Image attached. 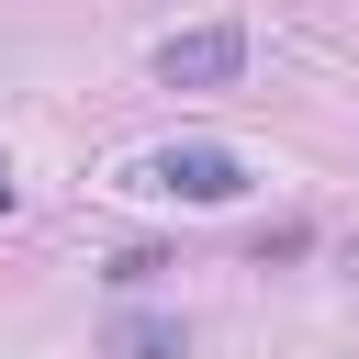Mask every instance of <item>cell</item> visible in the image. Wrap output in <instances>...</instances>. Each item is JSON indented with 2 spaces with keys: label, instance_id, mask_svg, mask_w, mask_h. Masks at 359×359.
<instances>
[{
  "label": "cell",
  "instance_id": "6da1fadb",
  "mask_svg": "<svg viewBox=\"0 0 359 359\" xmlns=\"http://www.w3.org/2000/svg\"><path fill=\"white\" fill-rule=\"evenodd\" d=\"M247 56H258V45H247V22H180L146 67H157V90H236V79H247Z\"/></svg>",
  "mask_w": 359,
  "mask_h": 359
},
{
  "label": "cell",
  "instance_id": "7a4b0ae2",
  "mask_svg": "<svg viewBox=\"0 0 359 359\" xmlns=\"http://www.w3.org/2000/svg\"><path fill=\"white\" fill-rule=\"evenodd\" d=\"M135 191H168V202H236L247 191V157L236 146H157L135 168Z\"/></svg>",
  "mask_w": 359,
  "mask_h": 359
},
{
  "label": "cell",
  "instance_id": "3957f363",
  "mask_svg": "<svg viewBox=\"0 0 359 359\" xmlns=\"http://www.w3.org/2000/svg\"><path fill=\"white\" fill-rule=\"evenodd\" d=\"M180 348H191L180 314H123V325L101 337V359H180Z\"/></svg>",
  "mask_w": 359,
  "mask_h": 359
},
{
  "label": "cell",
  "instance_id": "5b68a950",
  "mask_svg": "<svg viewBox=\"0 0 359 359\" xmlns=\"http://www.w3.org/2000/svg\"><path fill=\"white\" fill-rule=\"evenodd\" d=\"M0 202H11V180H0Z\"/></svg>",
  "mask_w": 359,
  "mask_h": 359
},
{
  "label": "cell",
  "instance_id": "277c9868",
  "mask_svg": "<svg viewBox=\"0 0 359 359\" xmlns=\"http://www.w3.org/2000/svg\"><path fill=\"white\" fill-rule=\"evenodd\" d=\"M348 269H359V236H348Z\"/></svg>",
  "mask_w": 359,
  "mask_h": 359
}]
</instances>
